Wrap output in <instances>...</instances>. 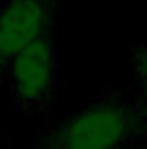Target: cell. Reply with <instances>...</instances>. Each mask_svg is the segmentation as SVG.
<instances>
[{"instance_id": "2", "label": "cell", "mask_w": 147, "mask_h": 149, "mask_svg": "<svg viewBox=\"0 0 147 149\" xmlns=\"http://www.w3.org/2000/svg\"><path fill=\"white\" fill-rule=\"evenodd\" d=\"M47 24L45 0H9L0 9V63H10L30 43L45 37Z\"/></svg>"}, {"instance_id": "1", "label": "cell", "mask_w": 147, "mask_h": 149, "mask_svg": "<svg viewBox=\"0 0 147 149\" xmlns=\"http://www.w3.org/2000/svg\"><path fill=\"white\" fill-rule=\"evenodd\" d=\"M130 132V118L118 106L97 104L73 118L38 149H118Z\"/></svg>"}, {"instance_id": "3", "label": "cell", "mask_w": 147, "mask_h": 149, "mask_svg": "<svg viewBox=\"0 0 147 149\" xmlns=\"http://www.w3.org/2000/svg\"><path fill=\"white\" fill-rule=\"evenodd\" d=\"M10 80L19 99L40 101L54 81V49L47 37H42L23 49L10 61Z\"/></svg>"}]
</instances>
